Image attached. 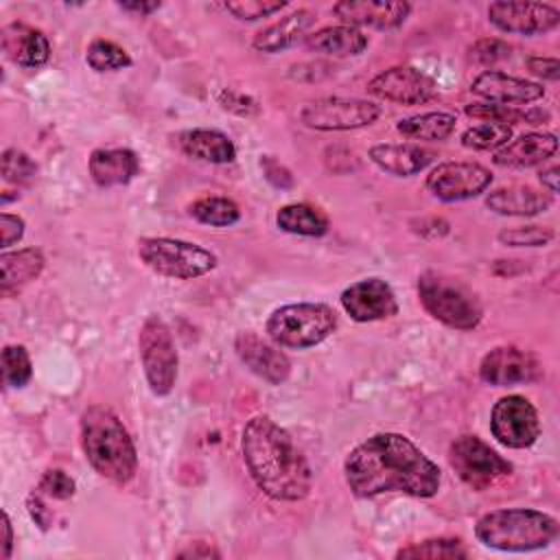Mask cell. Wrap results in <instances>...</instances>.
Masks as SVG:
<instances>
[{
    "label": "cell",
    "instance_id": "3",
    "mask_svg": "<svg viewBox=\"0 0 560 560\" xmlns=\"http://www.w3.org/2000/svg\"><path fill=\"white\" fill-rule=\"evenodd\" d=\"M81 446L90 466L107 481L125 486L136 477L138 453L122 420L105 405L81 413Z\"/></svg>",
    "mask_w": 560,
    "mask_h": 560
},
{
    "label": "cell",
    "instance_id": "31",
    "mask_svg": "<svg viewBox=\"0 0 560 560\" xmlns=\"http://www.w3.org/2000/svg\"><path fill=\"white\" fill-rule=\"evenodd\" d=\"M188 212L199 223L212 225V228H230V225H234L241 219L238 206L232 199L219 197V195L199 197L197 201L190 203Z\"/></svg>",
    "mask_w": 560,
    "mask_h": 560
},
{
    "label": "cell",
    "instance_id": "43",
    "mask_svg": "<svg viewBox=\"0 0 560 560\" xmlns=\"http://www.w3.org/2000/svg\"><path fill=\"white\" fill-rule=\"evenodd\" d=\"M525 63H527V70L540 79H547V81L560 79V61L556 57L534 55V57H527Z\"/></svg>",
    "mask_w": 560,
    "mask_h": 560
},
{
    "label": "cell",
    "instance_id": "41",
    "mask_svg": "<svg viewBox=\"0 0 560 560\" xmlns=\"http://www.w3.org/2000/svg\"><path fill=\"white\" fill-rule=\"evenodd\" d=\"M470 57L479 63H494L501 61L505 57H510V46L501 39L488 37V39H479L472 48H470Z\"/></svg>",
    "mask_w": 560,
    "mask_h": 560
},
{
    "label": "cell",
    "instance_id": "38",
    "mask_svg": "<svg viewBox=\"0 0 560 560\" xmlns=\"http://www.w3.org/2000/svg\"><path fill=\"white\" fill-rule=\"evenodd\" d=\"M228 13H232L241 22H256L262 18H269L287 7V0H236V2H225L223 4Z\"/></svg>",
    "mask_w": 560,
    "mask_h": 560
},
{
    "label": "cell",
    "instance_id": "22",
    "mask_svg": "<svg viewBox=\"0 0 560 560\" xmlns=\"http://www.w3.org/2000/svg\"><path fill=\"white\" fill-rule=\"evenodd\" d=\"M368 155L381 171L394 177L418 175L435 160V153L431 149L413 142H381L374 144Z\"/></svg>",
    "mask_w": 560,
    "mask_h": 560
},
{
    "label": "cell",
    "instance_id": "39",
    "mask_svg": "<svg viewBox=\"0 0 560 560\" xmlns=\"http://www.w3.org/2000/svg\"><path fill=\"white\" fill-rule=\"evenodd\" d=\"M37 490L44 494V497H50V499H57V501H66L70 497H74V490H77V483L74 479L59 470V468H50L42 475L39 483H37Z\"/></svg>",
    "mask_w": 560,
    "mask_h": 560
},
{
    "label": "cell",
    "instance_id": "48",
    "mask_svg": "<svg viewBox=\"0 0 560 560\" xmlns=\"http://www.w3.org/2000/svg\"><path fill=\"white\" fill-rule=\"evenodd\" d=\"M2 532H4V542H2V558L9 560L11 558V549H13V527H11V518L7 512H2Z\"/></svg>",
    "mask_w": 560,
    "mask_h": 560
},
{
    "label": "cell",
    "instance_id": "47",
    "mask_svg": "<svg viewBox=\"0 0 560 560\" xmlns=\"http://www.w3.org/2000/svg\"><path fill=\"white\" fill-rule=\"evenodd\" d=\"M538 179H540V184L549 190V195H556V192H558V166L542 168V171L538 173Z\"/></svg>",
    "mask_w": 560,
    "mask_h": 560
},
{
    "label": "cell",
    "instance_id": "25",
    "mask_svg": "<svg viewBox=\"0 0 560 560\" xmlns=\"http://www.w3.org/2000/svg\"><path fill=\"white\" fill-rule=\"evenodd\" d=\"M313 24H315V13L308 9H298V11L280 18L278 22L269 24L267 28L258 31L252 39V46H254V50L267 52V55L282 52V50L291 48L293 44H298Z\"/></svg>",
    "mask_w": 560,
    "mask_h": 560
},
{
    "label": "cell",
    "instance_id": "17",
    "mask_svg": "<svg viewBox=\"0 0 560 560\" xmlns=\"http://www.w3.org/2000/svg\"><path fill=\"white\" fill-rule=\"evenodd\" d=\"M470 92L483 103L505 105V107H525L545 96V88L536 81L505 74L501 70H486L472 83Z\"/></svg>",
    "mask_w": 560,
    "mask_h": 560
},
{
    "label": "cell",
    "instance_id": "42",
    "mask_svg": "<svg viewBox=\"0 0 560 560\" xmlns=\"http://www.w3.org/2000/svg\"><path fill=\"white\" fill-rule=\"evenodd\" d=\"M260 168L265 173V179L273 184L276 188H291L293 186V175L291 171L280 164L273 155H260Z\"/></svg>",
    "mask_w": 560,
    "mask_h": 560
},
{
    "label": "cell",
    "instance_id": "40",
    "mask_svg": "<svg viewBox=\"0 0 560 560\" xmlns=\"http://www.w3.org/2000/svg\"><path fill=\"white\" fill-rule=\"evenodd\" d=\"M217 101L225 112H232L236 116H254L258 112V103L252 96H247L243 92H236V90L219 92Z\"/></svg>",
    "mask_w": 560,
    "mask_h": 560
},
{
    "label": "cell",
    "instance_id": "26",
    "mask_svg": "<svg viewBox=\"0 0 560 560\" xmlns=\"http://www.w3.org/2000/svg\"><path fill=\"white\" fill-rule=\"evenodd\" d=\"M486 206L503 217H536L549 210L551 195L532 186H503L486 195Z\"/></svg>",
    "mask_w": 560,
    "mask_h": 560
},
{
    "label": "cell",
    "instance_id": "11",
    "mask_svg": "<svg viewBox=\"0 0 560 560\" xmlns=\"http://www.w3.org/2000/svg\"><path fill=\"white\" fill-rule=\"evenodd\" d=\"M490 433L505 448H529L540 438L536 407L521 394L499 398L490 411Z\"/></svg>",
    "mask_w": 560,
    "mask_h": 560
},
{
    "label": "cell",
    "instance_id": "29",
    "mask_svg": "<svg viewBox=\"0 0 560 560\" xmlns=\"http://www.w3.org/2000/svg\"><path fill=\"white\" fill-rule=\"evenodd\" d=\"M455 122H457V116L451 112H424V114L400 118L396 122V131L409 140L442 142L453 133Z\"/></svg>",
    "mask_w": 560,
    "mask_h": 560
},
{
    "label": "cell",
    "instance_id": "18",
    "mask_svg": "<svg viewBox=\"0 0 560 560\" xmlns=\"http://www.w3.org/2000/svg\"><path fill=\"white\" fill-rule=\"evenodd\" d=\"M234 350L236 357L245 363V368L254 372L258 378L267 381L269 385H282L291 374V361L280 350V346L276 348L273 343L260 339L252 330L236 335Z\"/></svg>",
    "mask_w": 560,
    "mask_h": 560
},
{
    "label": "cell",
    "instance_id": "4",
    "mask_svg": "<svg viewBox=\"0 0 560 560\" xmlns=\"http://www.w3.org/2000/svg\"><path fill=\"white\" fill-rule=\"evenodd\" d=\"M560 534L556 516L534 508H501L486 512L475 523V538L497 551H536L549 547Z\"/></svg>",
    "mask_w": 560,
    "mask_h": 560
},
{
    "label": "cell",
    "instance_id": "14",
    "mask_svg": "<svg viewBox=\"0 0 560 560\" xmlns=\"http://www.w3.org/2000/svg\"><path fill=\"white\" fill-rule=\"evenodd\" d=\"M488 22L510 35H545L560 24V11L547 2H490Z\"/></svg>",
    "mask_w": 560,
    "mask_h": 560
},
{
    "label": "cell",
    "instance_id": "33",
    "mask_svg": "<svg viewBox=\"0 0 560 560\" xmlns=\"http://www.w3.org/2000/svg\"><path fill=\"white\" fill-rule=\"evenodd\" d=\"M396 558H429V560H457L468 558V549L459 538H427L396 551Z\"/></svg>",
    "mask_w": 560,
    "mask_h": 560
},
{
    "label": "cell",
    "instance_id": "23",
    "mask_svg": "<svg viewBox=\"0 0 560 560\" xmlns=\"http://www.w3.org/2000/svg\"><path fill=\"white\" fill-rule=\"evenodd\" d=\"M88 168L94 184L101 188L125 186L140 173V158L136 151L125 147L94 149L90 153Z\"/></svg>",
    "mask_w": 560,
    "mask_h": 560
},
{
    "label": "cell",
    "instance_id": "12",
    "mask_svg": "<svg viewBox=\"0 0 560 560\" xmlns=\"http://www.w3.org/2000/svg\"><path fill=\"white\" fill-rule=\"evenodd\" d=\"M492 184V173L479 162H442L427 175V190L446 203L475 199Z\"/></svg>",
    "mask_w": 560,
    "mask_h": 560
},
{
    "label": "cell",
    "instance_id": "10",
    "mask_svg": "<svg viewBox=\"0 0 560 560\" xmlns=\"http://www.w3.org/2000/svg\"><path fill=\"white\" fill-rule=\"evenodd\" d=\"M381 105L365 98L322 96L300 109V122L315 131H350L376 122Z\"/></svg>",
    "mask_w": 560,
    "mask_h": 560
},
{
    "label": "cell",
    "instance_id": "16",
    "mask_svg": "<svg viewBox=\"0 0 560 560\" xmlns=\"http://www.w3.org/2000/svg\"><path fill=\"white\" fill-rule=\"evenodd\" d=\"M341 308L350 315V319L365 324L394 317L398 313V300L389 282L383 278H363L346 287L339 295Z\"/></svg>",
    "mask_w": 560,
    "mask_h": 560
},
{
    "label": "cell",
    "instance_id": "2",
    "mask_svg": "<svg viewBox=\"0 0 560 560\" xmlns=\"http://www.w3.org/2000/svg\"><path fill=\"white\" fill-rule=\"evenodd\" d=\"M241 453L249 477L273 501H302L313 472L291 433L265 413L249 418L241 433Z\"/></svg>",
    "mask_w": 560,
    "mask_h": 560
},
{
    "label": "cell",
    "instance_id": "30",
    "mask_svg": "<svg viewBox=\"0 0 560 560\" xmlns=\"http://www.w3.org/2000/svg\"><path fill=\"white\" fill-rule=\"evenodd\" d=\"M276 225L287 234L324 236L328 232V217L308 203H287L278 210Z\"/></svg>",
    "mask_w": 560,
    "mask_h": 560
},
{
    "label": "cell",
    "instance_id": "44",
    "mask_svg": "<svg viewBox=\"0 0 560 560\" xmlns=\"http://www.w3.org/2000/svg\"><path fill=\"white\" fill-rule=\"evenodd\" d=\"M24 219L18 214H9L2 212L0 214V232H2V247H11L13 243H18L24 236Z\"/></svg>",
    "mask_w": 560,
    "mask_h": 560
},
{
    "label": "cell",
    "instance_id": "49",
    "mask_svg": "<svg viewBox=\"0 0 560 560\" xmlns=\"http://www.w3.org/2000/svg\"><path fill=\"white\" fill-rule=\"evenodd\" d=\"M201 545H203V542H197V547L184 549V551H179L177 556H179V558H212V556L219 558V556H221V553L214 551L212 547H203V549H201Z\"/></svg>",
    "mask_w": 560,
    "mask_h": 560
},
{
    "label": "cell",
    "instance_id": "37",
    "mask_svg": "<svg viewBox=\"0 0 560 560\" xmlns=\"http://www.w3.org/2000/svg\"><path fill=\"white\" fill-rule=\"evenodd\" d=\"M2 177L9 184H31L37 177V164L33 162V158L15 147L4 149L2 153Z\"/></svg>",
    "mask_w": 560,
    "mask_h": 560
},
{
    "label": "cell",
    "instance_id": "27",
    "mask_svg": "<svg viewBox=\"0 0 560 560\" xmlns=\"http://www.w3.org/2000/svg\"><path fill=\"white\" fill-rule=\"evenodd\" d=\"M44 254L39 247H24L15 252H2L0 254V295L11 298L20 293L28 282H33L42 269H44Z\"/></svg>",
    "mask_w": 560,
    "mask_h": 560
},
{
    "label": "cell",
    "instance_id": "32",
    "mask_svg": "<svg viewBox=\"0 0 560 560\" xmlns=\"http://www.w3.org/2000/svg\"><path fill=\"white\" fill-rule=\"evenodd\" d=\"M85 63L94 70V72H116L122 68L131 66V57L129 52L118 46L116 42L96 37L88 44L85 48Z\"/></svg>",
    "mask_w": 560,
    "mask_h": 560
},
{
    "label": "cell",
    "instance_id": "45",
    "mask_svg": "<svg viewBox=\"0 0 560 560\" xmlns=\"http://www.w3.org/2000/svg\"><path fill=\"white\" fill-rule=\"evenodd\" d=\"M26 510H28V514H31V518L35 521V525H39V529H48L50 527V523H52V512L44 505V501L39 499V494H28V499H26Z\"/></svg>",
    "mask_w": 560,
    "mask_h": 560
},
{
    "label": "cell",
    "instance_id": "20",
    "mask_svg": "<svg viewBox=\"0 0 560 560\" xmlns=\"http://www.w3.org/2000/svg\"><path fill=\"white\" fill-rule=\"evenodd\" d=\"M0 46L9 61L20 68H39L50 57L48 37L24 22H9L0 31Z\"/></svg>",
    "mask_w": 560,
    "mask_h": 560
},
{
    "label": "cell",
    "instance_id": "6",
    "mask_svg": "<svg viewBox=\"0 0 560 560\" xmlns=\"http://www.w3.org/2000/svg\"><path fill=\"white\" fill-rule=\"evenodd\" d=\"M337 328V313L322 302H295L276 308L265 332L280 348L306 350L328 339Z\"/></svg>",
    "mask_w": 560,
    "mask_h": 560
},
{
    "label": "cell",
    "instance_id": "8",
    "mask_svg": "<svg viewBox=\"0 0 560 560\" xmlns=\"http://www.w3.org/2000/svg\"><path fill=\"white\" fill-rule=\"evenodd\" d=\"M138 352L147 385L153 396H168L177 381V348L166 322L151 313L138 332Z\"/></svg>",
    "mask_w": 560,
    "mask_h": 560
},
{
    "label": "cell",
    "instance_id": "24",
    "mask_svg": "<svg viewBox=\"0 0 560 560\" xmlns=\"http://www.w3.org/2000/svg\"><path fill=\"white\" fill-rule=\"evenodd\" d=\"M177 147L184 155L208 164H230L236 158L232 138L219 129H186L177 133Z\"/></svg>",
    "mask_w": 560,
    "mask_h": 560
},
{
    "label": "cell",
    "instance_id": "13",
    "mask_svg": "<svg viewBox=\"0 0 560 560\" xmlns=\"http://www.w3.org/2000/svg\"><path fill=\"white\" fill-rule=\"evenodd\" d=\"M368 92L398 105H422L438 96V83L413 66H392L368 81Z\"/></svg>",
    "mask_w": 560,
    "mask_h": 560
},
{
    "label": "cell",
    "instance_id": "35",
    "mask_svg": "<svg viewBox=\"0 0 560 560\" xmlns=\"http://www.w3.org/2000/svg\"><path fill=\"white\" fill-rule=\"evenodd\" d=\"M33 376V363L24 346L9 343L2 348V378L7 387H24Z\"/></svg>",
    "mask_w": 560,
    "mask_h": 560
},
{
    "label": "cell",
    "instance_id": "9",
    "mask_svg": "<svg viewBox=\"0 0 560 560\" xmlns=\"http://www.w3.org/2000/svg\"><path fill=\"white\" fill-rule=\"evenodd\" d=\"M448 464L455 475L475 492H483L499 479L512 475V464L475 433H466L453 440L448 448Z\"/></svg>",
    "mask_w": 560,
    "mask_h": 560
},
{
    "label": "cell",
    "instance_id": "46",
    "mask_svg": "<svg viewBox=\"0 0 560 560\" xmlns=\"http://www.w3.org/2000/svg\"><path fill=\"white\" fill-rule=\"evenodd\" d=\"M162 7V2H155V0H151V2H138V0H129V2H118V9H122V11H127V13H138V15H149V13H153V11H158Z\"/></svg>",
    "mask_w": 560,
    "mask_h": 560
},
{
    "label": "cell",
    "instance_id": "15",
    "mask_svg": "<svg viewBox=\"0 0 560 560\" xmlns=\"http://www.w3.org/2000/svg\"><path fill=\"white\" fill-rule=\"evenodd\" d=\"M540 376V361L529 350L516 346H497L490 352H486L479 363V378L494 387L534 383Z\"/></svg>",
    "mask_w": 560,
    "mask_h": 560
},
{
    "label": "cell",
    "instance_id": "34",
    "mask_svg": "<svg viewBox=\"0 0 560 560\" xmlns=\"http://www.w3.org/2000/svg\"><path fill=\"white\" fill-rule=\"evenodd\" d=\"M512 140V127L503 122H479L464 129L459 142L472 151H499Z\"/></svg>",
    "mask_w": 560,
    "mask_h": 560
},
{
    "label": "cell",
    "instance_id": "5",
    "mask_svg": "<svg viewBox=\"0 0 560 560\" xmlns=\"http://www.w3.org/2000/svg\"><path fill=\"white\" fill-rule=\"evenodd\" d=\"M418 298L424 311L455 330H472L483 319V306L477 293L462 280L440 271L418 276Z\"/></svg>",
    "mask_w": 560,
    "mask_h": 560
},
{
    "label": "cell",
    "instance_id": "19",
    "mask_svg": "<svg viewBox=\"0 0 560 560\" xmlns=\"http://www.w3.org/2000/svg\"><path fill=\"white\" fill-rule=\"evenodd\" d=\"M332 13L348 26H370L376 31H394L405 24L411 13L409 2L383 0H341L332 4Z\"/></svg>",
    "mask_w": 560,
    "mask_h": 560
},
{
    "label": "cell",
    "instance_id": "28",
    "mask_svg": "<svg viewBox=\"0 0 560 560\" xmlns=\"http://www.w3.org/2000/svg\"><path fill=\"white\" fill-rule=\"evenodd\" d=\"M368 44H370L368 35H363L359 28L348 24L324 26L306 37V46L311 50L328 57H337V59L357 57L368 48Z\"/></svg>",
    "mask_w": 560,
    "mask_h": 560
},
{
    "label": "cell",
    "instance_id": "21",
    "mask_svg": "<svg viewBox=\"0 0 560 560\" xmlns=\"http://www.w3.org/2000/svg\"><path fill=\"white\" fill-rule=\"evenodd\" d=\"M558 151L556 133L529 131L505 142L494 151L492 162L501 168H532L547 162Z\"/></svg>",
    "mask_w": 560,
    "mask_h": 560
},
{
    "label": "cell",
    "instance_id": "7",
    "mask_svg": "<svg viewBox=\"0 0 560 560\" xmlns=\"http://www.w3.org/2000/svg\"><path fill=\"white\" fill-rule=\"evenodd\" d=\"M138 258L158 276L192 280L217 267V256L190 241L168 236H144L138 241Z\"/></svg>",
    "mask_w": 560,
    "mask_h": 560
},
{
    "label": "cell",
    "instance_id": "36",
    "mask_svg": "<svg viewBox=\"0 0 560 560\" xmlns=\"http://www.w3.org/2000/svg\"><path fill=\"white\" fill-rule=\"evenodd\" d=\"M556 232L545 225H516L497 234V241L505 247H545L553 241Z\"/></svg>",
    "mask_w": 560,
    "mask_h": 560
},
{
    "label": "cell",
    "instance_id": "1",
    "mask_svg": "<svg viewBox=\"0 0 560 560\" xmlns=\"http://www.w3.org/2000/svg\"><path fill=\"white\" fill-rule=\"evenodd\" d=\"M343 477L350 492L359 499H372L385 492H402L429 499L440 492L442 472L407 435L374 433L357 444L346 462Z\"/></svg>",
    "mask_w": 560,
    "mask_h": 560
}]
</instances>
